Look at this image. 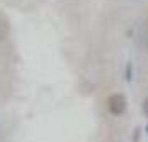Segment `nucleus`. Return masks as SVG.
Instances as JSON below:
<instances>
[{"instance_id": "nucleus-1", "label": "nucleus", "mask_w": 148, "mask_h": 142, "mask_svg": "<svg viewBox=\"0 0 148 142\" xmlns=\"http://www.w3.org/2000/svg\"><path fill=\"white\" fill-rule=\"evenodd\" d=\"M127 109V99L123 94H113L108 99V110L113 115H120Z\"/></svg>"}, {"instance_id": "nucleus-2", "label": "nucleus", "mask_w": 148, "mask_h": 142, "mask_svg": "<svg viewBox=\"0 0 148 142\" xmlns=\"http://www.w3.org/2000/svg\"><path fill=\"white\" fill-rule=\"evenodd\" d=\"M10 32V22L3 12H0V40H5Z\"/></svg>"}, {"instance_id": "nucleus-3", "label": "nucleus", "mask_w": 148, "mask_h": 142, "mask_svg": "<svg viewBox=\"0 0 148 142\" xmlns=\"http://www.w3.org/2000/svg\"><path fill=\"white\" fill-rule=\"evenodd\" d=\"M141 109H143V112L148 115V99H145V100H143V105H141Z\"/></svg>"}, {"instance_id": "nucleus-4", "label": "nucleus", "mask_w": 148, "mask_h": 142, "mask_svg": "<svg viewBox=\"0 0 148 142\" xmlns=\"http://www.w3.org/2000/svg\"><path fill=\"white\" fill-rule=\"evenodd\" d=\"M130 72H132V64H128V65H127V80H132V77H130Z\"/></svg>"}]
</instances>
